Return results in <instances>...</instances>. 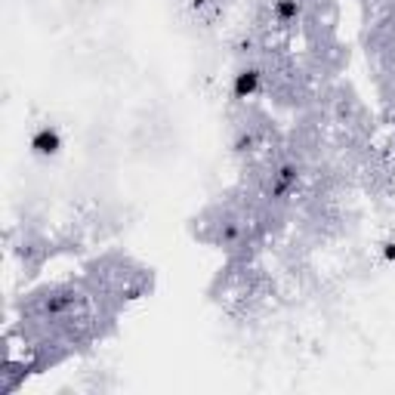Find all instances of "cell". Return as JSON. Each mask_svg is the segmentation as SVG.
Listing matches in <instances>:
<instances>
[{"label":"cell","instance_id":"cell-2","mask_svg":"<svg viewBox=\"0 0 395 395\" xmlns=\"http://www.w3.org/2000/svg\"><path fill=\"white\" fill-rule=\"evenodd\" d=\"M297 182H299V167H297V164H281V167L272 173L269 198H272V201H281V198H288L290 192H294Z\"/></svg>","mask_w":395,"mask_h":395},{"label":"cell","instance_id":"cell-3","mask_svg":"<svg viewBox=\"0 0 395 395\" xmlns=\"http://www.w3.org/2000/svg\"><path fill=\"white\" fill-rule=\"evenodd\" d=\"M259 87H263V72L259 68H241L238 74H235V81H232V96L235 99H253L259 93Z\"/></svg>","mask_w":395,"mask_h":395},{"label":"cell","instance_id":"cell-7","mask_svg":"<svg viewBox=\"0 0 395 395\" xmlns=\"http://www.w3.org/2000/svg\"><path fill=\"white\" fill-rule=\"evenodd\" d=\"M207 3H210V0H189V6H192V10H204Z\"/></svg>","mask_w":395,"mask_h":395},{"label":"cell","instance_id":"cell-4","mask_svg":"<svg viewBox=\"0 0 395 395\" xmlns=\"http://www.w3.org/2000/svg\"><path fill=\"white\" fill-rule=\"evenodd\" d=\"M272 16H275V22L290 25L303 16V3H299V0H275V3H272Z\"/></svg>","mask_w":395,"mask_h":395},{"label":"cell","instance_id":"cell-6","mask_svg":"<svg viewBox=\"0 0 395 395\" xmlns=\"http://www.w3.org/2000/svg\"><path fill=\"white\" fill-rule=\"evenodd\" d=\"M380 257H383L386 263H395V241H383V244H380Z\"/></svg>","mask_w":395,"mask_h":395},{"label":"cell","instance_id":"cell-5","mask_svg":"<svg viewBox=\"0 0 395 395\" xmlns=\"http://www.w3.org/2000/svg\"><path fill=\"white\" fill-rule=\"evenodd\" d=\"M253 145H257V136H253L250 130H241L238 136H235V142H232V149L238 151V155H244V151H250Z\"/></svg>","mask_w":395,"mask_h":395},{"label":"cell","instance_id":"cell-1","mask_svg":"<svg viewBox=\"0 0 395 395\" xmlns=\"http://www.w3.org/2000/svg\"><path fill=\"white\" fill-rule=\"evenodd\" d=\"M62 145H65L62 142V133L53 124H41L28 139V149L34 158H56L62 151Z\"/></svg>","mask_w":395,"mask_h":395}]
</instances>
